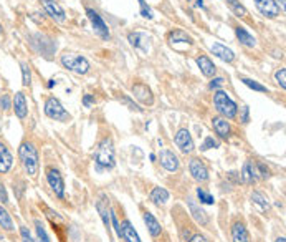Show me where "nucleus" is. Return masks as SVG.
Wrapping results in <instances>:
<instances>
[{"label": "nucleus", "instance_id": "nucleus-16", "mask_svg": "<svg viewBox=\"0 0 286 242\" xmlns=\"http://www.w3.org/2000/svg\"><path fill=\"white\" fill-rule=\"evenodd\" d=\"M12 108L15 111V116L19 119H25L28 116V103H27V96L23 91H17L15 96L12 98Z\"/></svg>", "mask_w": 286, "mask_h": 242}, {"label": "nucleus", "instance_id": "nucleus-55", "mask_svg": "<svg viewBox=\"0 0 286 242\" xmlns=\"http://www.w3.org/2000/svg\"><path fill=\"white\" fill-rule=\"evenodd\" d=\"M2 33H4V28H2V24H0V37H2Z\"/></svg>", "mask_w": 286, "mask_h": 242}, {"label": "nucleus", "instance_id": "nucleus-18", "mask_svg": "<svg viewBox=\"0 0 286 242\" xmlns=\"http://www.w3.org/2000/svg\"><path fill=\"white\" fill-rule=\"evenodd\" d=\"M30 45L33 47V50L37 51V53H40V55H45V56H50L51 53H53V51L51 50H48L46 47H56V43H53L51 42V40H48L46 37H43V35H40V33H37V35H32L30 37Z\"/></svg>", "mask_w": 286, "mask_h": 242}, {"label": "nucleus", "instance_id": "nucleus-1", "mask_svg": "<svg viewBox=\"0 0 286 242\" xmlns=\"http://www.w3.org/2000/svg\"><path fill=\"white\" fill-rule=\"evenodd\" d=\"M19 159H20V166L23 172L35 179L38 176L40 171V156H38V149L33 145L32 141L25 140L19 146Z\"/></svg>", "mask_w": 286, "mask_h": 242}, {"label": "nucleus", "instance_id": "nucleus-28", "mask_svg": "<svg viewBox=\"0 0 286 242\" xmlns=\"http://www.w3.org/2000/svg\"><path fill=\"white\" fill-rule=\"evenodd\" d=\"M169 43L172 47H177L179 43H184V45H192L194 43V38H192L189 33H185L184 30H172L171 33L167 35Z\"/></svg>", "mask_w": 286, "mask_h": 242}, {"label": "nucleus", "instance_id": "nucleus-15", "mask_svg": "<svg viewBox=\"0 0 286 242\" xmlns=\"http://www.w3.org/2000/svg\"><path fill=\"white\" fill-rule=\"evenodd\" d=\"M159 161L162 164V168L169 172H177L180 169V159L179 156L171 149H162L159 154Z\"/></svg>", "mask_w": 286, "mask_h": 242}, {"label": "nucleus", "instance_id": "nucleus-24", "mask_svg": "<svg viewBox=\"0 0 286 242\" xmlns=\"http://www.w3.org/2000/svg\"><path fill=\"white\" fill-rule=\"evenodd\" d=\"M121 232H122V240H126V242H142L141 237H139L137 230L132 227V224H131V221L127 217H122Z\"/></svg>", "mask_w": 286, "mask_h": 242}, {"label": "nucleus", "instance_id": "nucleus-46", "mask_svg": "<svg viewBox=\"0 0 286 242\" xmlns=\"http://www.w3.org/2000/svg\"><path fill=\"white\" fill-rule=\"evenodd\" d=\"M224 83H225V78H222V77H213L212 80H210L208 88H210V90H219L220 86H224Z\"/></svg>", "mask_w": 286, "mask_h": 242}, {"label": "nucleus", "instance_id": "nucleus-50", "mask_svg": "<svg viewBox=\"0 0 286 242\" xmlns=\"http://www.w3.org/2000/svg\"><path fill=\"white\" fill-rule=\"evenodd\" d=\"M276 2V5L279 7V10H281V12H284V0H275Z\"/></svg>", "mask_w": 286, "mask_h": 242}, {"label": "nucleus", "instance_id": "nucleus-4", "mask_svg": "<svg viewBox=\"0 0 286 242\" xmlns=\"http://www.w3.org/2000/svg\"><path fill=\"white\" fill-rule=\"evenodd\" d=\"M213 106L219 111L220 116H224L227 119H233L237 118L238 113V106L237 103L232 100L230 95L224 90H217L213 95Z\"/></svg>", "mask_w": 286, "mask_h": 242}, {"label": "nucleus", "instance_id": "nucleus-51", "mask_svg": "<svg viewBox=\"0 0 286 242\" xmlns=\"http://www.w3.org/2000/svg\"><path fill=\"white\" fill-rule=\"evenodd\" d=\"M53 86H56V80H53V78H51L50 82L46 83V88H48V90H51V88H53Z\"/></svg>", "mask_w": 286, "mask_h": 242}, {"label": "nucleus", "instance_id": "nucleus-29", "mask_svg": "<svg viewBox=\"0 0 286 242\" xmlns=\"http://www.w3.org/2000/svg\"><path fill=\"white\" fill-rule=\"evenodd\" d=\"M235 35L238 38V42H240L243 47H248V48H253L256 45V38L250 33L245 27H235Z\"/></svg>", "mask_w": 286, "mask_h": 242}, {"label": "nucleus", "instance_id": "nucleus-23", "mask_svg": "<svg viewBox=\"0 0 286 242\" xmlns=\"http://www.w3.org/2000/svg\"><path fill=\"white\" fill-rule=\"evenodd\" d=\"M258 172H256V168H255V161H247V163L243 164L242 168V172H240V181L245 183V184H255L258 181Z\"/></svg>", "mask_w": 286, "mask_h": 242}, {"label": "nucleus", "instance_id": "nucleus-19", "mask_svg": "<svg viewBox=\"0 0 286 242\" xmlns=\"http://www.w3.org/2000/svg\"><path fill=\"white\" fill-rule=\"evenodd\" d=\"M187 206H189V211H190L192 217L195 219V222L198 224V226H202V227H208V226H210V217H208V214H207V212L203 211L202 207L198 206L192 198L187 199Z\"/></svg>", "mask_w": 286, "mask_h": 242}, {"label": "nucleus", "instance_id": "nucleus-31", "mask_svg": "<svg viewBox=\"0 0 286 242\" xmlns=\"http://www.w3.org/2000/svg\"><path fill=\"white\" fill-rule=\"evenodd\" d=\"M250 199H252V204L258 207L260 211H268V209H270V203H268V199L263 196V193L253 191L252 196H250Z\"/></svg>", "mask_w": 286, "mask_h": 242}, {"label": "nucleus", "instance_id": "nucleus-26", "mask_svg": "<svg viewBox=\"0 0 286 242\" xmlns=\"http://www.w3.org/2000/svg\"><path fill=\"white\" fill-rule=\"evenodd\" d=\"M149 199H151V203H153V204L162 207V206L167 204L169 199H171V194H169V191L166 188L156 186V188H153V191H151Z\"/></svg>", "mask_w": 286, "mask_h": 242}, {"label": "nucleus", "instance_id": "nucleus-47", "mask_svg": "<svg viewBox=\"0 0 286 242\" xmlns=\"http://www.w3.org/2000/svg\"><path fill=\"white\" fill-rule=\"evenodd\" d=\"M0 204L2 206L9 204V194H7V189H5V184L2 181H0Z\"/></svg>", "mask_w": 286, "mask_h": 242}, {"label": "nucleus", "instance_id": "nucleus-42", "mask_svg": "<svg viewBox=\"0 0 286 242\" xmlns=\"http://www.w3.org/2000/svg\"><path fill=\"white\" fill-rule=\"evenodd\" d=\"M119 100H121V103H124V105H126L127 108H129V109H132V111H137V113H141V111H142V108H139L137 103H134L129 96H121Z\"/></svg>", "mask_w": 286, "mask_h": 242}, {"label": "nucleus", "instance_id": "nucleus-32", "mask_svg": "<svg viewBox=\"0 0 286 242\" xmlns=\"http://www.w3.org/2000/svg\"><path fill=\"white\" fill-rule=\"evenodd\" d=\"M197 199L200 201V204H205V206H213L215 204V198L210 194L205 188H197Z\"/></svg>", "mask_w": 286, "mask_h": 242}, {"label": "nucleus", "instance_id": "nucleus-2", "mask_svg": "<svg viewBox=\"0 0 286 242\" xmlns=\"http://www.w3.org/2000/svg\"><path fill=\"white\" fill-rule=\"evenodd\" d=\"M96 171H111L116 166V149L111 136H104L95 151Z\"/></svg>", "mask_w": 286, "mask_h": 242}, {"label": "nucleus", "instance_id": "nucleus-34", "mask_svg": "<svg viewBox=\"0 0 286 242\" xmlns=\"http://www.w3.org/2000/svg\"><path fill=\"white\" fill-rule=\"evenodd\" d=\"M227 5L232 9V12L235 14L237 17H240V19H245V17L248 15V10L243 7V5L238 2V0H225Z\"/></svg>", "mask_w": 286, "mask_h": 242}, {"label": "nucleus", "instance_id": "nucleus-3", "mask_svg": "<svg viewBox=\"0 0 286 242\" xmlns=\"http://www.w3.org/2000/svg\"><path fill=\"white\" fill-rule=\"evenodd\" d=\"M60 63L65 70L72 72L75 75H86L91 70V65L86 56L75 53V51H65L60 56Z\"/></svg>", "mask_w": 286, "mask_h": 242}, {"label": "nucleus", "instance_id": "nucleus-6", "mask_svg": "<svg viewBox=\"0 0 286 242\" xmlns=\"http://www.w3.org/2000/svg\"><path fill=\"white\" fill-rule=\"evenodd\" d=\"M43 111L50 119L60 121V123H68V121H72V114L63 108L61 101L55 96L46 98V101L43 105Z\"/></svg>", "mask_w": 286, "mask_h": 242}, {"label": "nucleus", "instance_id": "nucleus-54", "mask_svg": "<svg viewBox=\"0 0 286 242\" xmlns=\"http://www.w3.org/2000/svg\"><path fill=\"white\" fill-rule=\"evenodd\" d=\"M275 242H286L284 235H281V237H276V240H275Z\"/></svg>", "mask_w": 286, "mask_h": 242}, {"label": "nucleus", "instance_id": "nucleus-12", "mask_svg": "<svg viewBox=\"0 0 286 242\" xmlns=\"http://www.w3.org/2000/svg\"><path fill=\"white\" fill-rule=\"evenodd\" d=\"M45 9V12L48 14L51 20H55L56 24H63L66 20V12L63 10V7L56 0H40Z\"/></svg>", "mask_w": 286, "mask_h": 242}, {"label": "nucleus", "instance_id": "nucleus-40", "mask_svg": "<svg viewBox=\"0 0 286 242\" xmlns=\"http://www.w3.org/2000/svg\"><path fill=\"white\" fill-rule=\"evenodd\" d=\"M111 226H113L116 235H118L119 239H122V232H121V224L118 221V214H116L114 209H111Z\"/></svg>", "mask_w": 286, "mask_h": 242}, {"label": "nucleus", "instance_id": "nucleus-5", "mask_svg": "<svg viewBox=\"0 0 286 242\" xmlns=\"http://www.w3.org/2000/svg\"><path fill=\"white\" fill-rule=\"evenodd\" d=\"M45 177H46V183L51 189L58 199H65V193H66V188H65V179H63L61 172L55 166H46L45 168Z\"/></svg>", "mask_w": 286, "mask_h": 242}, {"label": "nucleus", "instance_id": "nucleus-43", "mask_svg": "<svg viewBox=\"0 0 286 242\" xmlns=\"http://www.w3.org/2000/svg\"><path fill=\"white\" fill-rule=\"evenodd\" d=\"M275 80L283 90L286 88V70H284V68H279V70L275 72Z\"/></svg>", "mask_w": 286, "mask_h": 242}, {"label": "nucleus", "instance_id": "nucleus-27", "mask_svg": "<svg viewBox=\"0 0 286 242\" xmlns=\"http://www.w3.org/2000/svg\"><path fill=\"white\" fill-rule=\"evenodd\" d=\"M210 50H212V53L217 56V58L224 60L227 63H232L233 60H235V53H233V50H230L229 47H225V45H222V43H213L212 47H210Z\"/></svg>", "mask_w": 286, "mask_h": 242}, {"label": "nucleus", "instance_id": "nucleus-22", "mask_svg": "<svg viewBox=\"0 0 286 242\" xmlns=\"http://www.w3.org/2000/svg\"><path fill=\"white\" fill-rule=\"evenodd\" d=\"M142 219H144L146 226H148V230H149L151 237H153V239H159L161 235H162V226H161V222L157 221V217L153 214V212L144 211L142 212Z\"/></svg>", "mask_w": 286, "mask_h": 242}, {"label": "nucleus", "instance_id": "nucleus-39", "mask_svg": "<svg viewBox=\"0 0 286 242\" xmlns=\"http://www.w3.org/2000/svg\"><path fill=\"white\" fill-rule=\"evenodd\" d=\"M184 242H212V240H210V237H207L203 232H200V230H194Z\"/></svg>", "mask_w": 286, "mask_h": 242}, {"label": "nucleus", "instance_id": "nucleus-49", "mask_svg": "<svg viewBox=\"0 0 286 242\" xmlns=\"http://www.w3.org/2000/svg\"><path fill=\"white\" fill-rule=\"evenodd\" d=\"M83 105H85V108H91L93 105H95V96H93V95H85L83 96Z\"/></svg>", "mask_w": 286, "mask_h": 242}, {"label": "nucleus", "instance_id": "nucleus-48", "mask_svg": "<svg viewBox=\"0 0 286 242\" xmlns=\"http://www.w3.org/2000/svg\"><path fill=\"white\" fill-rule=\"evenodd\" d=\"M240 111H242V114H240V121L243 125H247L248 121H250V108L248 106H242L240 108Z\"/></svg>", "mask_w": 286, "mask_h": 242}, {"label": "nucleus", "instance_id": "nucleus-14", "mask_svg": "<svg viewBox=\"0 0 286 242\" xmlns=\"http://www.w3.org/2000/svg\"><path fill=\"white\" fill-rule=\"evenodd\" d=\"M15 164V158L12 154L10 148L5 145V143L0 140V174H9V172L14 169Z\"/></svg>", "mask_w": 286, "mask_h": 242}, {"label": "nucleus", "instance_id": "nucleus-35", "mask_svg": "<svg viewBox=\"0 0 286 242\" xmlns=\"http://www.w3.org/2000/svg\"><path fill=\"white\" fill-rule=\"evenodd\" d=\"M20 70H22V85L27 88V86L32 85V68H30L28 63L22 62L20 63Z\"/></svg>", "mask_w": 286, "mask_h": 242}, {"label": "nucleus", "instance_id": "nucleus-25", "mask_svg": "<svg viewBox=\"0 0 286 242\" xmlns=\"http://www.w3.org/2000/svg\"><path fill=\"white\" fill-rule=\"evenodd\" d=\"M195 62H197L198 68H200L203 77H208V78L215 77V73H217V67H215V63L210 60L207 55H198Z\"/></svg>", "mask_w": 286, "mask_h": 242}, {"label": "nucleus", "instance_id": "nucleus-37", "mask_svg": "<svg viewBox=\"0 0 286 242\" xmlns=\"http://www.w3.org/2000/svg\"><path fill=\"white\" fill-rule=\"evenodd\" d=\"M255 168H256V172H258L260 179H268V177L271 176L270 168H268L265 163H261V161H255Z\"/></svg>", "mask_w": 286, "mask_h": 242}, {"label": "nucleus", "instance_id": "nucleus-33", "mask_svg": "<svg viewBox=\"0 0 286 242\" xmlns=\"http://www.w3.org/2000/svg\"><path fill=\"white\" fill-rule=\"evenodd\" d=\"M33 224H35V234H37V237H35L37 242H51L48 234H46V229L42 224V221H40V219H35Z\"/></svg>", "mask_w": 286, "mask_h": 242}, {"label": "nucleus", "instance_id": "nucleus-8", "mask_svg": "<svg viewBox=\"0 0 286 242\" xmlns=\"http://www.w3.org/2000/svg\"><path fill=\"white\" fill-rule=\"evenodd\" d=\"M189 172H190L192 179L198 184H205V183L210 181V171L207 168V164L203 163L200 158H190Z\"/></svg>", "mask_w": 286, "mask_h": 242}, {"label": "nucleus", "instance_id": "nucleus-38", "mask_svg": "<svg viewBox=\"0 0 286 242\" xmlns=\"http://www.w3.org/2000/svg\"><path fill=\"white\" fill-rule=\"evenodd\" d=\"M215 148H220V143L213 136H207L200 145V151H208V149H215Z\"/></svg>", "mask_w": 286, "mask_h": 242}, {"label": "nucleus", "instance_id": "nucleus-21", "mask_svg": "<svg viewBox=\"0 0 286 242\" xmlns=\"http://www.w3.org/2000/svg\"><path fill=\"white\" fill-rule=\"evenodd\" d=\"M96 211L99 212V217H101V221L104 224V227L109 232L111 230V207H109V201L104 194H101V198L96 203Z\"/></svg>", "mask_w": 286, "mask_h": 242}, {"label": "nucleus", "instance_id": "nucleus-41", "mask_svg": "<svg viewBox=\"0 0 286 242\" xmlns=\"http://www.w3.org/2000/svg\"><path fill=\"white\" fill-rule=\"evenodd\" d=\"M20 239H22V242H37V239L33 237L30 229L27 226H20Z\"/></svg>", "mask_w": 286, "mask_h": 242}, {"label": "nucleus", "instance_id": "nucleus-10", "mask_svg": "<svg viewBox=\"0 0 286 242\" xmlns=\"http://www.w3.org/2000/svg\"><path fill=\"white\" fill-rule=\"evenodd\" d=\"M174 143L176 146L179 148V151L182 154H192L195 151V143H194V138H192L190 131L187 128H180L176 138H174Z\"/></svg>", "mask_w": 286, "mask_h": 242}, {"label": "nucleus", "instance_id": "nucleus-53", "mask_svg": "<svg viewBox=\"0 0 286 242\" xmlns=\"http://www.w3.org/2000/svg\"><path fill=\"white\" fill-rule=\"evenodd\" d=\"M149 159H151V161H153V163H154V161L157 159V156H156L154 153H151V154H149Z\"/></svg>", "mask_w": 286, "mask_h": 242}, {"label": "nucleus", "instance_id": "nucleus-45", "mask_svg": "<svg viewBox=\"0 0 286 242\" xmlns=\"http://www.w3.org/2000/svg\"><path fill=\"white\" fill-rule=\"evenodd\" d=\"M12 108V98L10 95H2L0 96V109H4V111H9Z\"/></svg>", "mask_w": 286, "mask_h": 242}, {"label": "nucleus", "instance_id": "nucleus-30", "mask_svg": "<svg viewBox=\"0 0 286 242\" xmlns=\"http://www.w3.org/2000/svg\"><path fill=\"white\" fill-rule=\"evenodd\" d=\"M0 227H2V230H5V232H15V222L14 219H12L10 212L5 209V206L0 204Z\"/></svg>", "mask_w": 286, "mask_h": 242}, {"label": "nucleus", "instance_id": "nucleus-13", "mask_svg": "<svg viewBox=\"0 0 286 242\" xmlns=\"http://www.w3.org/2000/svg\"><path fill=\"white\" fill-rule=\"evenodd\" d=\"M253 2L256 10L263 17H266V19H278L279 14H281V10H279L275 0H253Z\"/></svg>", "mask_w": 286, "mask_h": 242}, {"label": "nucleus", "instance_id": "nucleus-7", "mask_svg": "<svg viewBox=\"0 0 286 242\" xmlns=\"http://www.w3.org/2000/svg\"><path fill=\"white\" fill-rule=\"evenodd\" d=\"M230 240L232 242H252L247 222L242 216H235L230 222Z\"/></svg>", "mask_w": 286, "mask_h": 242}, {"label": "nucleus", "instance_id": "nucleus-36", "mask_svg": "<svg viewBox=\"0 0 286 242\" xmlns=\"http://www.w3.org/2000/svg\"><path fill=\"white\" fill-rule=\"evenodd\" d=\"M242 83L243 85H247L248 88H252V90H255V91H258V93H268V86H265V85H261V83H258L256 82V80H252V78H242Z\"/></svg>", "mask_w": 286, "mask_h": 242}, {"label": "nucleus", "instance_id": "nucleus-44", "mask_svg": "<svg viewBox=\"0 0 286 242\" xmlns=\"http://www.w3.org/2000/svg\"><path fill=\"white\" fill-rule=\"evenodd\" d=\"M139 2V7H141V15L144 17V19H153V10H151V7L148 4L144 2V0H137Z\"/></svg>", "mask_w": 286, "mask_h": 242}, {"label": "nucleus", "instance_id": "nucleus-9", "mask_svg": "<svg viewBox=\"0 0 286 242\" xmlns=\"http://www.w3.org/2000/svg\"><path fill=\"white\" fill-rule=\"evenodd\" d=\"M86 17H88V20L91 22V27L93 30H95V33L103 40H109L111 38V32L109 28L106 25V22L103 20V17L99 15L95 9H86Z\"/></svg>", "mask_w": 286, "mask_h": 242}, {"label": "nucleus", "instance_id": "nucleus-20", "mask_svg": "<svg viewBox=\"0 0 286 242\" xmlns=\"http://www.w3.org/2000/svg\"><path fill=\"white\" fill-rule=\"evenodd\" d=\"M212 128L215 131L220 140H229L232 136V126H230V121L224 118V116H215L212 118Z\"/></svg>", "mask_w": 286, "mask_h": 242}, {"label": "nucleus", "instance_id": "nucleus-17", "mask_svg": "<svg viewBox=\"0 0 286 242\" xmlns=\"http://www.w3.org/2000/svg\"><path fill=\"white\" fill-rule=\"evenodd\" d=\"M127 42L131 43V47H134L139 51H144V53H148L149 51V42H151V37L148 33L144 32H131L129 35H127Z\"/></svg>", "mask_w": 286, "mask_h": 242}, {"label": "nucleus", "instance_id": "nucleus-11", "mask_svg": "<svg viewBox=\"0 0 286 242\" xmlns=\"http://www.w3.org/2000/svg\"><path fill=\"white\" fill-rule=\"evenodd\" d=\"M132 96L136 98L139 103H142L146 106H153L154 105V95L151 88L142 82H136L132 85Z\"/></svg>", "mask_w": 286, "mask_h": 242}, {"label": "nucleus", "instance_id": "nucleus-52", "mask_svg": "<svg viewBox=\"0 0 286 242\" xmlns=\"http://www.w3.org/2000/svg\"><path fill=\"white\" fill-rule=\"evenodd\" d=\"M197 5L200 7L202 10H205V4H203V0H197Z\"/></svg>", "mask_w": 286, "mask_h": 242}]
</instances>
